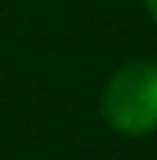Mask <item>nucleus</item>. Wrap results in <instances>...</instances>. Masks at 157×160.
<instances>
[{
    "label": "nucleus",
    "mask_w": 157,
    "mask_h": 160,
    "mask_svg": "<svg viewBox=\"0 0 157 160\" xmlns=\"http://www.w3.org/2000/svg\"><path fill=\"white\" fill-rule=\"evenodd\" d=\"M102 114L111 131L144 137L157 131V62L131 59L108 78L102 92Z\"/></svg>",
    "instance_id": "obj_1"
},
{
    "label": "nucleus",
    "mask_w": 157,
    "mask_h": 160,
    "mask_svg": "<svg viewBox=\"0 0 157 160\" xmlns=\"http://www.w3.org/2000/svg\"><path fill=\"white\" fill-rule=\"evenodd\" d=\"M141 3H144V10H147V17H151L154 23H157V0H141Z\"/></svg>",
    "instance_id": "obj_2"
}]
</instances>
